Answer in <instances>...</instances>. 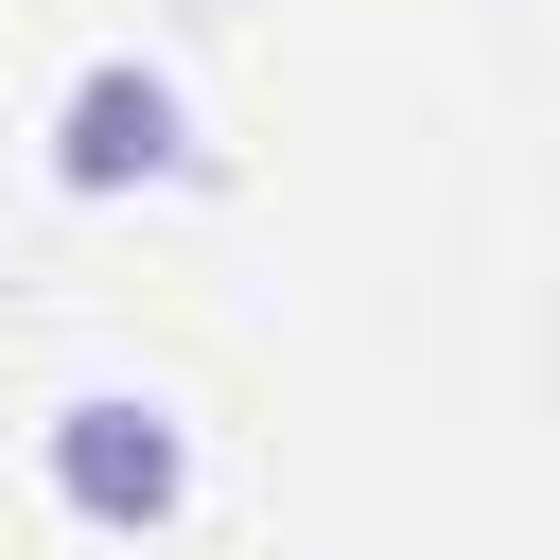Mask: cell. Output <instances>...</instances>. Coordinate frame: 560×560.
<instances>
[{
  "instance_id": "6da1fadb",
  "label": "cell",
  "mask_w": 560,
  "mask_h": 560,
  "mask_svg": "<svg viewBox=\"0 0 560 560\" xmlns=\"http://www.w3.org/2000/svg\"><path fill=\"white\" fill-rule=\"evenodd\" d=\"M52 490H70V525H175V490H192V438H175L158 402L88 385V402H52Z\"/></svg>"
},
{
  "instance_id": "7a4b0ae2",
  "label": "cell",
  "mask_w": 560,
  "mask_h": 560,
  "mask_svg": "<svg viewBox=\"0 0 560 560\" xmlns=\"http://www.w3.org/2000/svg\"><path fill=\"white\" fill-rule=\"evenodd\" d=\"M175 158H192V122H175V88H158L140 52L70 70V105H52V175H70V192H140V175H175Z\"/></svg>"
}]
</instances>
